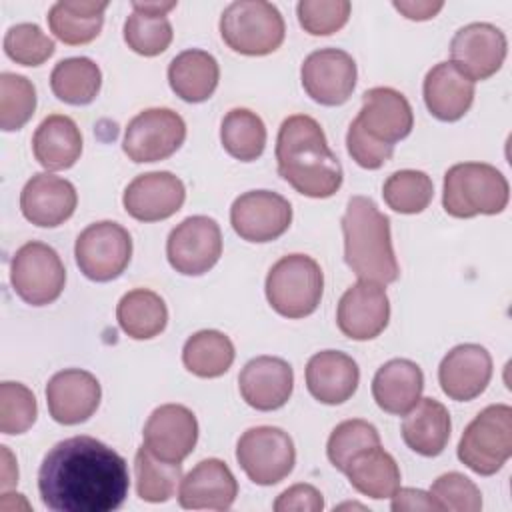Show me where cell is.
<instances>
[{"instance_id":"obj_21","label":"cell","mask_w":512,"mask_h":512,"mask_svg":"<svg viewBox=\"0 0 512 512\" xmlns=\"http://www.w3.org/2000/svg\"><path fill=\"white\" fill-rule=\"evenodd\" d=\"M76 188L70 180L50 172L34 174L20 192L24 218L40 228H56L76 210Z\"/></svg>"},{"instance_id":"obj_4","label":"cell","mask_w":512,"mask_h":512,"mask_svg":"<svg viewBox=\"0 0 512 512\" xmlns=\"http://www.w3.org/2000/svg\"><path fill=\"white\" fill-rule=\"evenodd\" d=\"M510 190L504 174L486 162H460L446 170L442 206L454 218L500 214Z\"/></svg>"},{"instance_id":"obj_36","label":"cell","mask_w":512,"mask_h":512,"mask_svg":"<svg viewBox=\"0 0 512 512\" xmlns=\"http://www.w3.org/2000/svg\"><path fill=\"white\" fill-rule=\"evenodd\" d=\"M220 142L232 158L252 162L264 152L266 126L256 112L248 108H232L222 118Z\"/></svg>"},{"instance_id":"obj_9","label":"cell","mask_w":512,"mask_h":512,"mask_svg":"<svg viewBox=\"0 0 512 512\" xmlns=\"http://www.w3.org/2000/svg\"><path fill=\"white\" fill-rule=\"evenodd\" d=\"M236 460L244 474L258 486L282 482L294 468V442L282 428H248L236 444Z\"/></svg>"},{"instance_id":"obj_32","label":"cell","mask_w":512,"mask_h":512,"mask_svg":"<svg viewBox=\"0 0 512 512\" xmlns=\"http://www.w3.org/2000/svg\"><path fill=\"white\" fill-rule=\"evenodd\" d=\"M344 474L356 492L374 500L392 498L400 488V468L380 446L356 454Z\"/></svg>"},{"instance_id":"obj_10","label":"cell","mask_w":512,"mask_h":512,"mask_svg":"<svg viewBox=\"0 0 512 512\" xmlns=\"http://www.w3.org/2000/svg\"><path fill=\"white\" fill-rule=\"evenodd\" d=\"M80 272L94 282L118 278L132 258V238L124 226L102 220L86 226L74 244Z\"/></svg>"},{"instance_id":"obj_49","label":"cell","mask_w":512,"mask_h":512,"mask_svg":"<svg viewBox=\"0 0 512 512\" xmlns=\"http://www.w3.org/2000/svg\"><path fill=\"white\" fill-rule=\"evenodd\" d=\"M394 8L402 12L408 20H430L434 18L442 8L444 2H430V0H396Z\"/></svg>"},{"instance_id":"obj_46","label":"cell","mask_w":512,"mask_h":512,"mask_svg":"<svg viewBox=\"0 0 512 512\" xmlns=\"http://www.w3.org/2000/svg\"><path fill=\"white\" fill-rule=\"evenodd\" d=\"M346 148H348V154L352 156V160L366 170H378L394 154V146L372 140L358 128V124L354 120L346 132Z\"/></svg>"},{"instance_id":"obj_1","label":"cell","mask_w":512,"mask_h":512,"mask_svg":"<svg viewBox=\"0 0 512 512\" xmlns=\"http://www.w3.org/2000/svg\"><path fill=\"white\" fill-rule=\"evenodd\" d=\"M130 488L126 460L92 436L54 444L38 470L42 504L56 512H112Z\"/></svg>"},{"instance_id":"obj_12","label":"cell","mask_w":512,"mask_h":512,"mask_svg":"<svg viewBox=\"0 0 512 512\" xmlns=\"http://www.w3.org/2000/svg\"><path fill=\"white\" fill-rule=\"evenodd\" d=\"M170 266L184 276L208 272L222 256V232L214 218L188 216L166 240Z\"/></svg>"},{"instance_id":"obj_43","label":"cell","mask_w":512,"mask_h":512,"mask_svg":"<svg viewBox=\"0 0 512 512\" xmlns=\"http://www.w3.org/2000/svg\"><path fill=\"white\" fill-rule=\"evenodd\" d=\"M38 416L36 396L20 382L0 384V432L14 436L26 432Z\"/></svg>"},{"instance_id":"obj_15","label":"cell","mask_w":512,"mask_h":512,"mask_svg":"<svg viewBox=\"0 0 512 512\" xmlns=\"http://www.w3.org/2000/svg\"><path fill=\"white\" fill-rule=\"evenodd\" d=\"M508 42L500 28L472 22L456 30L450 42V62L472 82L494 76L506 58Z\"/></svg>"},{"instance_id":"obj_14","label":"cell","mask_w":512,"mask_h":512,"mask_svg":"<svg viewBox=\"0 0 512 512\" xmlns=\"http://www.w3.org/2000/svg\"><path fill=\"white\" fill-rule=\"evenodd\" d=\"M356 62L340 48H320L308 54L300 68L302 88L322 106L344 104L356 86Z\"/></svg>"},{"instance_id":"obj_42","label":"cell","mask_w":512,"mask_h":512,"mask_svg":"<svg viewBox=\"0 0 512 512\" xmlns=\"http://www.w3.org/2000/svg\"><path fill=\"white\" fill-rule=\"evenodd\" d=\"M54 40L42 32L38 24L22 22L8 28L4 36V52L22 66H40L54 54Z\"/></svg>"},{"instance_id":"obj_38","label":"cell","mask_w":512,"mask_h":512,"mask_svg":"<svg viewBox=\"0 0 512 512\" xmlns=\"http://www.w3.org/2000/svg\"><path fill=\"white\" fill-rule=\"evenodd\" d=\"M172 24L166 14L146 8L144 2H132V14L124 22V42L140 56H158L172 42Z\"/></svg>"},{"instance_id":"obj_47","label":"cell","mask_w":512,"mask_h":512,"mask_svg":"<svg viewBox=\"0 0 512 512\" xmlns=\"http://www.w3.org/2000/svg\"><path fill=\"white\" fill-rule=\"evenodd\" d=\"M324 498L312 484H294L286 488L274 502L276 512H320Z\"/></svg>"},{"instance_id":"obj_34","label":"cell","mask_w":512,"mask_h":512,"mask_svg":"<svg viewBox=\"0 0 512 512\" xmlns=\"http://www.w3.org/2000/svg\"><path fill=\"white\" fill-rule=\"evenodd\" d=\"M102 86V72L98 64L86 56H72L60 60L50 74V88L54 96L72 106L90 104Z\"/></svg>"},{"instance_id":"obj_19","label":"cell","mask_w":512,"mask_h":512,"mask_svg":"<svg viewBox=\"0 0 512 512\" xmlns=\"http://www.w3.org/2000/svg\"><path fill=\"white\" fill-rule=\"evenodd\" d=\"M100 398V382L80 368L60 370L46 384L48 412L52 420L64 426L86 422L96 412Z\"/></svg>"},{"instance_id":"obj_24","label":"cell","mask_w":512,"mask_h":512,"mask_svg":"<svg viewBox=\"0 0 512 512\" xmlns=\"http://www.w3.org/2000/svg\"><path fill=\"white\" fill-rule=\"evenodd\" d=\"M236 496L238 482L218 458L198 462L178 486V502L186 510H228Z\"/></svg>"},{"instance_id":"obj_44","label":"cell","mask_w":512,"mask_h":512,"mask_svg":"<svg viewBox=\"0 0 512 512\" xmlns=\"http://www.w3.org/2000/svg\"><path fill=\"white\" fill-rule=\"evenodd\" d=\"M428 494L436 510L478 512L482 508V494L478 486L460 472H446L438 476Z\"/></svg>"},{"instance_id":"obj_20","label":"cell","mask_w":512,"mask_h":512,"mask_svg":"<svg viewBox=\"0 0 512 512\" xmlns=\"http://www.w3.org/2000/svg\"><path fill=\"white\" fill-rule=\"evenodd\" d=\"M144 446L158 458L182 462L196 446L198 422L190 408L182 404L158 406L144 424Z\"/></svg>"},{"instance_id":"obj_13","label":"cell","mask_w":512,"mask_h":512,"mask_svg":"<svg viewBox=\"0 0 512 512\" xmlns=\"http://www.w3.org/2000/svg\"><path fill=\"white\" fill-rule=\"evenodd\" d=\"M290 222V202L270 190L244 192L230 208V224L234 232L248 242H272L290 228Z\"/></svg>"},{"instance_id":"obj_48","label":"cell","mask_w":512,"mask_h":512,"mask_svg":"<svg viewBox=\"0 0 512 512\" xmlns=\"http://www.w3.org/2000/svg\"><path fill=\"white\" fill-rule=\"evenodd\" d=\"M394 512L400 510H436L432 498L424 490L416 488H398L396 494L392 496V506Z\"/></svg>"},{"instance_id":"obj_41","label":"cell","mask_w":512,"mask_h":512,"mask_svg":"<svg viewBox=\"0 0 512 512\" xmlns=\"http://www.w3.org/2000/svg\"><path fill=\"white\" fill-rule=\"evenodd\" d=\"M372 446H380L378 430L370 422L354 418V420L340 422L332 430L326 444V454L332 466L344 472L356 454Z\"/></svg>"},{"instance_id":"obj_45","label":"cell","mask_w":512,"mask_h":512,"mask_svg":"<svg viewBox=\"0 0 512 512\" xmlns=\"http://www.w3.org/2000/svg\"><path fill=\"white\" fill-rule=\"evenodd\" d=\"M348 0H302L296 6L300 26L312 36H328L338 32L350 16Z\"/></svg>"},{"instance_id":"obj_7","label":"cell","mask_w":512,"mask_h":512,"mask_svg":"<svg viewBox=\"0 0 512 512\" xmlns=\"http://www.w3.org/2000/svg\"><path fill=\"white\" fill-rule=\"evenodd\" d=\"M512 456V408L490 404L464 428L458 460L480 476L496 474Z\"/></svg>"},{"instance_id":"obj_11","label":"cell","mask_w":512,"mask_h":512,"mask_svg":"<svg viewBox=\"0 0 512 512\" xmlns=\"http://www.w3.org/2000/svg\"><path fill=\"white\" fill-rule=\"evenodd\" d=\"M186 138L182 116L170 108H148L136 114L126 130L122 150L136 162H158L170 158Z\"/></svg>"},{"instance_id":"obj_5","label":"cell","mask_w":512,"mask_h":512,"mask_svg":"<svg viewBox=\"0 0 512 512\" xmlns=\"http://www.w3.org/2000/svg\"><path fill=\"white\" fill-rule=\"evenodd\" d=\"M286 26L280 10L264 0H238L220 16V36L228 48L244 56H266L284 42Z\"/></svg>"},{"instance_id":"obj_16","label":"cell","mask_w":512,"mask_h":512,"mask_svg":"<svg viewBox=\"0 0 512 512\" xmlns=\"http://www.w3.org/2000/svg\"><path fill=\"white\" fill-rule=\"evenodd\" d=\"M390 320V302L388 294L378 282L358 280L350 286L336 310V324L340 332L352 340H372Z\"/></svg>"},{"instance_id":"obj_27","label":"cell","mask_w":512,"mask_h":512,"mask_svg":"<svg viewBox=\"0 0 512 512\" xmlns=\"http://www.w3.org/2000/svg\"><path fill=\"white\" fill-rule=\"evenodd\" d=\"M424 390V374L420 366L406 358L388 360L372 378V396L380 410L404 416Z\"/></svg>"},{"instance_id":"obj_26","label":"cell","mask_w":512,"mask_h":512,"mask_svg":"<svg viewBox=\"0 0 512 512\" xmlns=\"http://www.w3.org/2000/svg\"><path fill=\"white\" fill-rule=\"evenodd\" d=\"M424 102L428 112L442 122L460 120L474 102V82L452 62H438L424 78Z\"/></svg>"},{"instance_id":"obj_37","label":"cell","mask_w":512,"mask_h":512,"mask_svg":"<svg viewBox=\"0 0 512 512\" xmlns=\"http://www.w3.org/2000/svg\"><path fill=\"white\" fill-rule=\"evenodd\" d=\"M134 474L138 496L146 502L158 504L176 494L182 480V464L162 460L142 444L134 458Z\"/></svg>"},{"instance_id":"obj_28","label":"cell","mask_w":512,"mask_h":512,"mask_svg":"<svg viewBox=\"0 0 512 512\" xmlns=\"http://www.w3.org/2000/svg\"><path fill=\"white\" fill-rule=\"evenodd\" d=\"M450 414L446 406L434 398H420L402 422L404 444L420 456H438L450 440Z\"/></svg>"},{"instance_id":"obj_2","label":"cell","mask_w":512,"mask_h":512,"mask_svg":"<svg viewBox=\"0 0 512 512\" xmlns=\"http://www.w3.org/2000/svg\"><path fill=\"white\" fill-rule=\"evenodd\" d=\"M276 164L278 174L308 198H330L342 186V166L312 116L294 114L280 124Z\"/></svg>"},{"instance_id":"obj_40","label":"cell","mask_w":512,"mask_h":512,"mask_svg":"<svg viewBox=\"0 0 512 512\" xmlns=\"http://www.w3.org/2000/svg\"><path fill=\"white\" fill-rule=\"evenodd\" d=\"M36 110L34 84L14 72L0 74V128L4 132L20 130Z\"/></svg>"},{"instance_id":"obj_39","label":"cell","mask_w":512,"mask_h":512,"mask_svg":"<svg viewBox=\"0 0 512 512\" xmlns=\"http://www.w3.org/2000/svg\"><path fill=\"white\" fill-rule=\"evenodd\" d=\"M382 196L394 212L418 214L432 202L434 184L422 170H398L384 182Z\"/></svg>"},{"instance_id":"obj_8","label":"cell","mask_w":512,"mask_h":512,"mask_svg":"<svg viewBox=\"0 0 512 512\" xmlns=\"http://www.w3.org/2000/svg\"><path fill=\"white\" fill-rule=\"evenodd\" d=\"M10 282L20 300L30 306H46L62 294L66 270L52 246L32 240L16 250L10 264Z\"/></svg>"},{"instance_id":"obj_17","label":"cell","mask_w":512,"mask_h":512,"mask_svg":"<svg viewBox=\"0 0 512 512\" xmlns=\"http://www.w3.org/2000/svg\"><path fill=\"white\" fill-rule=\"evenodd\" d=\"M354 122L372 140L394 146L412 132L414 114L402 92L388 86H376L364 92L362 108Z\"/></svg>"},{"instance_id":"obj_31","label":"cell","mask_w":512,"mask_h":512,"mask_svg":"<svg viewBox=\"0 0 512 512\" xmlns=\"http://www.w3.org/2000/svg\"><path fill=\"white\" fill-rule=\"evenodd\" d=\"M106 0H60L48 12L50 32L70 46L92 42L104 24Z\"/></svg>"},{"instance_id":"obj_3","label":"cell","mask_w":512,"mask_h":512,"mask_svg":"<svg viewBox=\"0 0 512 512\" xmlns=\"http://www.w3.org/2000/svg\"><path fill=\"white\" fill-rule=\"evenodd\" d=\"M344 260L360 280L392 284L400 268L392 248L390 220L372 198L352 196L342 216Z\"/></svg>"},{"instance_id":"obj_33","label":"cell","mask_w":512,"mask_h":512,"mask_svg":"<svg viewBox=\"0 0 512 512\" xmlns=\"http://www.w3.org/2000/svg\"><path fill=\"white\" fill-rule=\"evenodd\" d=\"M116 320L130 338L150 340L166 328L168 308L160 294L148 288H134L120 298Z\"/></svg>"},{"instance_id":"obj_23","label":"cell","mask_w":512,"mask_h":512,"mask_svg":"<svg viewBox=\"0 0 512 512\" xmlns=\"http://www.w3.org/2000/svg\"><path fill=\"white\" fill-rule=\"evenodd\" d=\"M238 388L244 402L254 410H278L292 396V366L278 356H256L242 368Z\"/></svg>"},{"instance_id":"obj_18","label":"cell","mask_w":512,"mask_h":512,"mask_svg":"<svg viewBox=\"0 0 512 512\" xmlns=\"http://www.w3.org/2000/svg\"><path fill=\"white\" fill-rule=\"evenodd\" d=\"M186 198L184 182L172 172H146L124 190V210L140 222H158L176 214Z\"/></svg>"},{"instance_id":"obj_6","label":"cell","mask_w":512,"mask_h":512,"mask_svg":"<svg viewBox=\"0 0 512 512\" xmlns=\"http://www.w3.org/2000/svg\"><path fill=\"white\" fill-rule=\"evenodd\" d=\"M322 292V268L306 254L282 256L266 276L268 304L284 318L310 316L318 308Z\"/></svg>"},{"instance_id":"obj_25","label":"cell","mask_w":512,"mask_h":512,"mask_svg":"<svg viewBox=\"0 0 512 512\" xmlns=\"http://www.w3.org/2000/svg\"><path fill=\"white\" fill-rule=\"evenodd\" d=\"M358 364L344 352L322 350L306 364V388L322 404H342L358 388Z\"/></svg>"},{"instance_id":"obj_35","label":"cell","mask_w":512,"mask_h":512,"mask_svg":"<svg viewBox=\"0 0 512 512\" xmlns=\"http://www.w3.org/2000/svg\"><path fill=\"white\" fill-rule=\"evenodd\" d=\"M234 344L220 330H200L182 348V362L188 372L200 378H218L234 362Z\"/></svg>"},{"instance_id":"obj_22","label":"cell","mask_w":512,"mask_h":512,"mask_svg":"<svg viewBox=\"0 0 512 512\" xmlns=\"http://www.w3.org/2000/svg\"><path fill=\"white\" fill-rule=\"evenodd\" d=\"M492 378L490 352L480 344L454 346L438 366L442 392L456 400L468 402L480 396Z\"/></svg>"},{"instance_id":"obj_30","label":"cell","mask_w":512,"mask_h":512,"mask_svg":"<svg viewBox=\"0 0 512 512\" xmlns=\"http://www.w3.org/2000/svg\"><path fill=\"white\" fill-rule=\"evenodd\" d=\"M220 80V68L216 58L198 48H190L172 58L168 66V82L176 96L184 102L208 100Z\"/></svg>"},{"instance_id":"obj_29","label":"cell","mask_w":512,"mask_h":512,"mask_svg":"<svg viewBox=\"0 0 512 512\" xmlns=\"http://www.w3.org/2000/svg\"><path fill=\"white\" fill-rule=\"evenodd\" d=\"M32 152L46 170H66L74 166L82 154L80 128L70 116H46L32 136Z\"/></svg>"}]
</instances>
